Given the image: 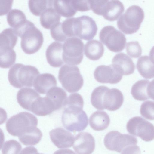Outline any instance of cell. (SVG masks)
I'll use <instances>...</instances> for the list:
<instances>
[{"label": "cell", "mask_w": 154, "mask_h": 154, "mask_svg": "<svg viewBox=\"0 0 154 154\" xmlns=\"http://www.w3.org/2000/svg\"><path fill=\"white\" fill-rule=\"evenodd\" d=\"M84 101L82 96L75 93L67 98L61 117L64 127L68 130L75 132L83 130L87 127L88 118L82 109Z\"/></svg>", "instance_id": "1"}, {"label": "cell", "mask_w": 154, "mask_h": 154, "mask_svg": "<svg viewBox=\"0 0 154 154\" xmlns=\"http://www.w3.org/2000/svg\"><path fill=\"white\" fill-rule=\"evenodd\" d=\"M91 101L93 106L97 109H106L115 111L122 105L124 97L118 89H109L106 86H101L93 90L91 95Z\"/></svg>", "instance_id": "2"}, {"label": "cell", "mask_w": 154, "mask_h": 154, "mask_svg": "<svg viewBox=\"0 0 154 154\" xmlns=\"http://www.w3.org/2000/svg\"><path fill=\"white\" fill-rule=\"evenodd\" d=\"M39 74V71L35 67L17 63L9 69L8 79L10 84L14 87H31L35 79Z\"/></svg>", "instance_id": "3"}, {"label": "cell", "mask_w": 154, "mask_h": 154, "mask_svg": "<svg viewBox=\"0 0 154 154\" xmlns=\"http://www.w3.org/2000/svg\"><path fill=\"white\" fill-rule=\"evenodd\" d=\"M38 120L31 113L20 112L9 118L6 124L8 133L11 135L19 137L23 134L36 128Z\"/></svg>", "instance_id": "4"}, {"label": "cell", "mask_w": 154, "mask_h": 154, "mask_svg": "<svg viewBox=\"0 0 154 154\" xmlns=\"http://www.w3.org/2000/svg\"><path fill=\"white\" fill-rule=\"evenodd\" d=\"M144 17V12L141 8L132 5L119 17L117 21L118 27L125 34L135 33L139 29Z\"/></svg>", "instance_id": "5"}, {"label": "cell", "mask_w": 154, "mask_h": 154, "mask_svg": "<svg viewBox=\"0 0 154 154\" xmlns=\"http://www.w3.org/2000/svg\"><path fill=\"white\" fill-rule=\"evenodd\" d=\"M58 78L62 87L69 93L77 92L83 85V78L76 66L63 65L59 69Z\"/></svg>", "instance_id": "6"}, {"label": "cell", "mask_w": 154, "mask_h": 154, "mask_svg": "<svg viewBox=\"0 0 154 154\" xmlns=\"http://www.w3.org/2000/svg\"><path fill=\"white\" fill-rule=\"evenodd\" d=\"M19 37L21 38V48L25 53L29 54L38 51L44 41L42 33L32 22L24 28Z\"/></svg>", "instance_id": "7"}, {"label": "cell", "mask_w": 154, "mask_h": 154, "mask_svg": "<svg viewBox=\"0 0 154 154\" xmlns=\"http://www.w3.org/2000/svg\"><path fill=\"white\" fill-rule=\"evenodd\" d=\"M99 38L109 50L115 52L123 50L126 42L125 35L111 26H105L102 29L100 32Z\"/></svg>", "instance_id": "8"}, {"label": "cell", "mask_w": 154, "mask_h": 154, "mask_svg": "<svg viewBox=\"0 0 154 154\" xmlns=\"http://www.w3.org/2000/svg\"><path fill=\"white\" fill-rule=\"evenodd\" d=\"M84 44L76 37L68 38L63 44V58L66 64L74 66L79 64L82 60Z\"/></svg>", "instance_id": "9"}, {"label": "cell", "mask_w": 154, "mask_h": 154, "mask_svg": "<svg viewBox=\"0 0 154 154\" xmlns=\"http://www.w3.org/2000/svg\"><path fill=\"white\" fill-rule=\"evenodd\" d=\"M128 133L149 142L154 139V126L140 116L134 117L129 120L126 125Z\"/></svg>", "instance_id": "10"}, {"label": "cell", "mask_w": 154, "mask_h": 154, "mask_svg": "<svg viewBox=\"0 0 154 154\" xmlns=\"http://www.w3.org/2000/svg\"><path fill=\"white\" fill-rule=\"evenodd\" d=\"M125 10L123 3L119 0H98L95 3L94 12L102 15L106 20L113 21L116 20Z\"/></svg>", "instance_id": "11"}, {"label": "cell", "mask_w": 154, "mask_h": 154, "mask_svg": "<svg viewBox=\"0 0 154 154\" xmlns=\"http://www.w3.org/2000/svg\"><path fill=\"white\" fill-rule=\"evenodd\" d=\"M137 142L135 137L114 131L108 132L104 139V145L107 149L119 153L129 146L136 145Z\"/></svg>", "instance_id": "12"}, {"label": "cell", "mask_w": 154, "mask_h": 154, "mask_svg": "<svg viewBox=\"0 0 154 154\" xmlns=\"http://www.w3.org/2000/svg\"><path fill=\"white\" fill-rule=\"evenodd\" d=\"M73 29L75 37L86 40L93 39L97 30L95 21L86 15L74 17Z\"/></svg>", "instance_id": "13"}, {"label": "cell", "mask_w": 154, "mask_h": 154, "mask_svg": "<svg viewBox=\"0 0 154 154\" xmlns=\"http://www.w3.org/2000/svg\"><path fill=\"white\" fill-rule=\"evenodd\" d=\"M94 75L95 79L100 83L112 84L119 82L123 75L112 64L97 66Z\"/></svg>", "instance_id": "14"}, {"label": "cell", "mask_w": 154, "mask_h": 154, "mask_svg": "<svg viewBox=\"0 0 154 154\" xmlns=\"http://www.w3.org/2000/svg\"><path fill=\"white\" fill-rule=\"evenodd\" d=\"M95 146L93 137L89 133L83 132L75 136L73 148L77 154H91Z\"/></svg>", "instance_id": "15"}, {"label": "cell", "mask_w": 154, "mask_h": 154, "mask_svg": "<svg viewBox=\"0 0 154 154\" xmlns=\"http://www.w3.org/2000/svg\"><path fill=\"white\" fill-rule=\"evenodd\" d=\"M49 134L51 141L58 148H69L74 144V135L63 128H58L53 129Z\"/></svg>", "instance_id": "16"}, {"label": "cell", "mask_w": 154, "mask_h": 154, "mask_svg": "<svg viewBox=\"0 0 154 154\" xmlns=\"http://www.w3.org/2000/svg\"><path fill=\"white\" fill-rule=\"evenodd\" d=\"M63 44L54 41L50 44L46 51L45 55L48 63L54 67L60 66L64 63L63 58Z\"/></svg>", "instance_id": "17"}, {"label": "cell", "mask_w": 154, "mask_h": 154, "mask_svg": "<svg viewBox=\"0 0 154 154\" xmlns=\"http://www.w3.org/2000/svg\"><path fill=\"white\" fill-rule=\"evenodd\" d=\"M112 65L122 75L133 73L135 66L132 59L126 54L120 53L116 54L112 60Z\"/></svg>", "instance_id": "18"}, {"label": "cell", "mask_w": 154, "mask_h": 154, "mask_svg": "<svg viewBox=\"0 0 154 154\" xmlns=\"http://www.w3.org/2000/svg\"><path fill=\"white\" fill-rule=\"evenodd\" d=\"M55 111L54 105L51 100L46 96H40L32 104L29 111L38 116H45Z\"/></svg>", "instance_id": "19"}, {"label": "cell", "mask_w": 154, "mask_h": 154, "mask_svg": "<svg viewBox=\"0 0 154 154\" xmlns=\"http://www.w3.org/2000/svg\"><path fill=\"white\" fill-rule=\"evenodd\" d=\"M55 77L52 74L44 73L38 75L35 79L33 87L40 94H45L51 88L57 86Z\"/></svg>", "instance_id": "20"}, {"label": "cell", "mask_w": 154, "mask_h": 154, "mask_svg": "<svg viewBox=\"0 0 154 154\" xmlns=\"http://www.w3.org/2000/svg\"><path fill=\"white\" fill-rule=\"evenodd\" d=\"M40 97V95L34 89L25 87L18 91L17 99V102L21 107L29 111L32 104Z\"/></svg>", "instance_id": "21"}, {"label": "cell", "mask_w": 154, "mask_h": 154, "mask_svg": "<svg viewBox=\"0 0 154 154\" xmlns=\"http://www.w3.org/2000/svg\"><path fill=\"white\" fill-rule=\"evenodd\" d=\"M7 20L16 34L24 27L29 21L24 13L17 9H12L9 12L7 15Z\"/></svg>", "instance_id": "22"}, {"label": "cell", "mask_w": 154, "mask_h": 154, "mask_svg": "<svg viewBox=\"0 0 154 154\" xmlns=\"http://www.w3.org/2000/svg\"><path fill=\"white\" fill-rule=\"evenodd\" d=\"M110 119L109 115L104 111H97L90 116L89 124L91 128L97 131L103 130L109 126Z\"/></svg>", "instance_id": "23"}, {"label": "cell", "mask_w": 154, "mask_h": 154, "mask_svg": "<svg viewBox=\"0 0 154 154\" xmlns=\"http://www.w3.org/2000/svg\"><path fill=\"white\" fill-rule=\"evenodd\" d=\"M104 47L102 44L96 40L88 41L84 47V54L89 59L97 60L100 58L104 52Z\"/></svg>", "instance_id": "24"}, {"label": "cell", "mask_w": 154, "mask_h": 154, "mask_svg": "<svg viewBox=\"0 0 154 154\" xmlns=\"http://www.w3.org/2000/svg\"><path fill=\"white\" fill-rule=\"evenodd\" d=\"M61 18L54 6L47 8L40 15L41 25L44 28L51 29L60 22Z\"/></svg>", "instance_id": "25"}, {"label": "cell", "mask_w": 154, "mask_h": 154, "mask_svg": "<svg viewBox=\"0 0 154 154\" xmlns=\"http://www.w3.org/2000/svg\"><path fill=\"white\" fill-rule=\"evenodd\" d=\"M46 96L54 103L55 110L64 106L67 99V94L62 88L57 86L53 87L47 92Z\"/></svg>", "instance_id": "26"}, {"label": "cell", "mask_w": 154, "mask_h": 154, "mask_svg": "<svg viewBox=\"0 0 154 154\" xmlns=\"http://www.w3.org/2000/svg\"><path fill=\"white\" fill-rule=\"evenodd\" d=\"M137 69L140 75L146 79L154 78V64L147 56H143L138 60Z\"/></svg>", "instance_id": "27"}, {"label": "cell", "mask_w": 154, "mask_h": 154, "mask_svg": "<svg viewBox=\"0 0 154 154\" xmlns=\"http://www.w3.org/2000/svg\"><path fill=\"white\" fill-rule=\"evenodd\" d=\"M53 6L60 15L65 17H72L77 12L75 8L72 1L53 0Z\"/></svg>", "instance_id": "28"}, {"label": "cell", "mask_w": 154, "mask_h": 154, "mask_svg": "<svg viewBox=\"0 0 154 154\" xmlns=\"http://www.w3.org/2000/svg\"><path fill=\"white\" fill-rule=\"evenodd\" d=\"M149 83L148 80L142 79L137 81L132 85L131 93L134 99L144 101L150 98L147 92Z\"/></svg>", "instance_id": "29"}, {"label": "cell", "mask_w": 154, "mask_h": 154, "mask_svg": "<svg viewBox=\"0 0 154 154\" xmlns=\"http://www.w3.org/2000/svg\"><path fill=\"white\" fill-rule=\"evenodd\" d=\"M42 136L41 130L36 127L18 137L19 140L24 145L32 146L37 144L41 140Z\"/></svg>", "instance_id": "30"}, {"label": "cell", "mask_w": 154, "mask_h": 154, "mask_svg": "<svg viewBox=\"0 0 154 154\" xmlns=\"http://www.w3.org/2000/svg\"><path fill=\"white\" fill-rule=\"evenodd\" d=\"M17 36L12 28H8L0 34V48H13L16 45Z\"/></svg>", "instance_id": "31"}, {"label": "cell", "mask_w": 154, "mask_h": 154, "mask_svg": "<svg viewBox=\"0 0 154 154\" xmlns=\"http://www.w3.org/2000/svg\"><path fill=\"white\" fill-rule=\"evenodd\" d=\"M16 54L13 48H0V66L3 68H8L15 63Z\"/></svg>", "instance_id": "32"}, {"label": "cell", "mask_w": 154, "mask_h": 154, "mask_svg": "<svg viewBox=\"0 0 154 154\" xmlns=\"http://www.w3.org/2000/svg\"><path fill=\"white\" fill-rule=\"evenodd\" d=\"M28 6L31 12L39 16L47 8L53 7V0H29Z\"/></svg>", "instance_id": "33"}, {"label": "cell", "mask_w": 154, "mask_h": 154, "mask_svg": "<svg viewBox=\"0 0 154 154\" xmlns=\"http://www.w3.org/2000/svg\"><path fill=\"white\" fill-rule=\"evenodd\" d=\"M22 148L17 141L11 140L5 141L2 149V154H19Z\"/></svg>", "instance_id": "34"}, {"label": "cell", "mask_w": 154, "mask_h": 154, "mask_svg": "<svg viewBox=\"0 0 154 154\" xmlns=\"http://www.w3.org/2000/svg\"><path fill=\"white\" fill-rule=\"evenodd\" d=\"M140 113L146 119L154 120V102L150 100L144 102L141 105Z\"/></svg>", "instance_id": "35"}, {"label": "cell", "mask_w": 154, "mask_h": 154, "mask_svg": "<svg viewBox=\"0 0 154 154\" xmlns=\"http://www.w3.org/2000/svg\"><path fill=\"white\" fill-rule=\"evenodd\" d=\"M127 54L131 57L137 58L141 55V47L137 41H131L128 42L126 45Z\"/></svg>", "instance_id": "36"}, {"label": "cell", "mask_w": 154, "mask_h": 154, "mask_svg": "<svg viewBox=\"0 0 154 154\" xmlns=\"http://www.w3.org/2000/svg\"><path fill=\"white\" fill-rule=\"evenodd\" d=\"M72 1L75 8L77 11L84 12L91 9L90 0Z\"/></svg>", "instance_id": "37"}, {"label": "cell", "mask_w": 154, "mask_h": 154, "mask_svg": "<svg viewBox=\"0 0 154 154\" xmlns=\"http://www.w3.org/2000/svg\"><path fill=\"white\" fill-rule=\"evenodd\" d=\"M13 0H0V16L6 14L11 8Z\"/></svg>", "instance_id": "38"}, {"label": "cell", "mask_w": 154, "mask_h": 154, "mask_svg": "<svg viewBox=\"0 0 154 154\" xmlns=\"http://www.w3.org/2000/svg\"><path fill=\"white\" fill-rule=\"evenodd\" d=\"M121 154H141V151L138 146L133 145L125 148Z\"/></svg>", "instance_id": "39"}, {"label": "cell", "mask_w": 154, "mask_h": 154, "mask_svg": "<svg viewBox=\"0 0 154 154\" xmlns=\"http://www.w3.org/2000/svg\"><path fill=\"white\" fill-rule=\"evenodd\" d=\"M19 154H44L38 152L37 149L33 146L26 147L20 152Z\"/></svg>", "instance_id": "40"}, {"label": "cell", "mask_w": 154, "mask_h": 154, "mask_svg": "<svg viewBox=\"0 0 154 154\" xmlns=\"http://www.w3.org/2000/svg\"><path fill=\"white\" fill-rule=\"evenodd\" d=\"M147 92L149 98L154 100V79L149 83L147 88Z\"/></svg>", "instance_id": "41"}, {"label": "cell", "mask_w": 154, "mask_h": 154, "mask_svg": "<svg viewBox=\"0 0 154 154\" xmlns=\"http://www.w3.org/2000/svg\"><path fill=\"white\" fill-rule=\"evenodd\" d=\"M53 154H76L72 150L68 149H59L56 151Z\"/></svg>", "instance_id": "42"}, {"label": "cell", "mask_w": 154, "mask_h": 154, "mask_svg": "<svg viewBox=\"0 0 154 154\" xmlns=\"http://www.w3.org/2000/svg\"><path fill=\"white\" fill-rule=\"evenodd\" d=\"M149 58L152 62L154 64V46L152 48L150 51Z\"/></svg>", "instance_id": "43"}]
</instances>
